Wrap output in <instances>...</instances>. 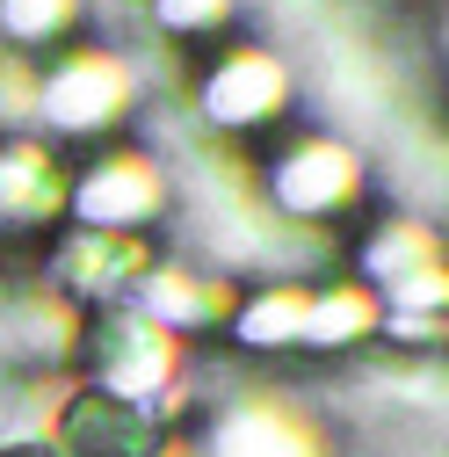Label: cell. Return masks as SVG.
I'll return each instance as SVG.
<instances>
[{
    "label": "cell",
    "mask_w": 449,
    "mask_h": 457,
    "mask_svg": "<svg viewBox=\"0 0 449 457\" xmlns=\"http://www.w3.org/2000/svg\"><path fill=\"white\" fill-rule=\"evenodd\" d=\"M59 457H159L167 450V421L138 399H117L102 385H73L51 414V436H44Z\"/></svg>",
    "instance_id": "cell-1"
},
{
    "label": "cell",
    "mask_w": 449,
    "mask_h": 457,
    "mask_svg": "<svg viewBox=\"0 0 449 457\" xmlns=\"http://www.w3.org/2000/svg\"><path fill=\"white\" fill-rule=\"evenodd\" d=\"M51 283H59V298L66 305H87V312H109V305H131V291L152 276V247L138 233H66V240H51L44 254Z\"/></svg>",
    "instance_id": "cell-2"
},
{
    "label": "cell",
    "mask_w": 449,
    "mask_h": 457,
    "mask_svg": "<svg viewBox=\"0 0 449 457\" xmlns=\"http://www.w3.org/2000/svg\"><path fill=\"white\" fill-rule=\"evenodd\" d=\"M131 95H138V80H131L124 59L80 51V59L51 66V80L37 87V109H44V124H51V131H66V138H94V131H109V124L131 109Z\"/></svg>",
    "instance_id": "cell-3"
},
{
    "label": "cell",
    "mask_w": 449,
    "mask_h": 457,
    "mask_svg": "<svg viewBox=\"0 0 449 457\" xmlns=\"http://www.w3.org/2000/svg\"><path fill=\"white\" fill-rule=\"evenodd\" d=\"M355 182H363V167L341 138H326V131H305L283 145V160L268 167V196L298 211V218H326V211H341L355 204Z\"/></svg>",
    "instance_id": "cell-4"
},
{
    "label": "cell",
    "mask_w": 449,
    "mask_h": 457,
    "mask_svg": "<svg viewBox=\"0 0 449 457\" xmlns=\"http://www.w3.org/2000/svg\"><path fill=\"white\" fill-rule=\"evenodd\" d=\"M159 204H167V182H159V167L138 160V153L102 160L87 182L66 189V211L87 225V233H131V225H145Z\"/></svg>",
    "instance_id": "cell-5"
},
{
    "label": "cell",
    "mask_w": 449,
    "mask_h": 457,
    "mask_svg": "<svg viewBox=\"0 0 449 457\" xmlns=\"http://www.w3.org/2000/svg\"><path fill=\"white\" fill-rule=\"evenodd\" d=\"M283 102H290V73L275 66L268 51H233V59H217L210 80H203V117L217 131H261Z\"/></svg>",
    "instance_id": "cell-6"
},
{
    "label": "cell",
    "mask_w": 449,
    "mask_h": 457,
    "mask_svg": "<svg viewBox=\"0 0 449 457\" xmlns=\"http://www.w3.org/2000/svg\"><path fill=\"white\" fill-rule=\"evenodd\" d=\"M66 189L73 182L51 167L44 145H29V138L0 145V233H8V240H37L44 225L66 211Z\"/></svg>",
    "instance_id": "cell-7"
},
{
    "label": "cell",
    "mask_w": 449,
    "mask_h": 457,
    "mask_svg": "<svg viewBox=\"0 0 449 457\" xmlns=\"http://www.w3.org/2000/svg\"><path fill=\"white\" fill-rule=\"evenodd\" d=\"M210 457H312V436L283 407H233L210 436Z\"/></svg>",
    "instance_id": "cell-8"
},
{
    "label": "cell",
    "mask_w": 449,
    "mask_h": 457,
    "mask_svg": "<svg viewBox=\"0 0 449 457\" xmlns=\"http://www.w3.org/2000/svg\"><path fill=\"white\" fill-rule=\"evenodd\" d=\"M66 22H80V0H0V29L22 37V44L59 37Z\"/></svg>",
    "instance_id": "cell-9"
},
{
    "label": "cell",
    "mask_w": 449,
    "mask_h": 457,
    "mask_svg": "<svg viewBox=\"0 0 449 457\" xmlns=\"http://www.w3.org/2000/svg\"><path fill=\"white\" fill-rule=\"evenodd\" d=\"M152 8H159L167 29H189L196 37V29H217L224 15H233V0H152Z\"/></svg>",
    "instance_id": "cell-10"
},
{
    "label": "cell",
    "mask_w": 449,
    "mask_h": 457,
    "mask_svg": "<svg viewBox=\"0 0 449 457\" xmlns=\"http://www.w3.org/2000/svg\"><path fill=\"white\" fill-rule=\"evenodd\" d=\"M0 457H59L44 436H15V443H0Z\"/></svg>",
    "instance_id": "cell-11"
}]
</instances>
